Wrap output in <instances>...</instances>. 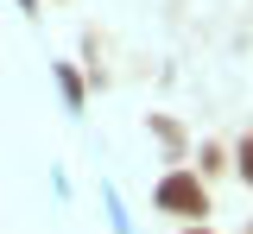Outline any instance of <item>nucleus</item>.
Instances as JSON below:
<instances>
[{
    "label": "nucleus",
    "instance_id": "nucleus-1",
    "mask_svg": "<svg viewBox=\"0 0 253 234\" xmlns=\"http://www.w3.org/2000/svg\"><path fill=\"white\" fill-rule=\"evenodd\" d=\"M152 209L158 215H177V222H203V215H209V184L190 165H171L158 177V190H152Z\"/></svg>",
    "mask_w": 253,
    "mask_h": 234
},
{
    "label": "nucleus",
    "instance_id": "nucleus-2",
    "mask_svg": "<svg viewBox=\"0 0 253 234\" xmlns=\"http://www.w3.org/2000/svg\"><path fill=\"white\" fill-rule=\"evenodd\" d=\"M196 177H203V184H209V177H221V171H228V146H215V139H209V146H203V152H196Z\"/></svg>",
    "mask_w": 253,
    "mask_h": 234
},
{
    "label": "nucleus",
    "instance_id": "nucleus-3",
    "mask_svg": "<svg viewBox=\"0 0 253 234\" xmlns=\"http://www.w3.org/2000/svg\"><path fill=\"white\" fill-rule=\"evenodd\" d=\"M152 133H158V146H165V152H184V127H177L171 114H152Z\"/></svg>",
    "mask_w": 253,
    "mask_h": 234
},
{
    "label": "nucleus",
    "instance_id": "nucleus-4",
    "mask_svg": "<svg viewBox=\"0 0 253 234\" xmlns=\"http://www.w3.org/2000/svg\"><path fill=\"white\" fill-rule=\"evenodd\" d=\"M57 82H63V101H70V108H83V76H76L70 64H57Z\"/></svg>",
    "mask_w": 253,
    "mask_h": 234
},
{
    "label": "nucleus",
    "instance_id": "nucleus-5",
    "mask_svg": "<svg viewBox=\"0 0 253 234\" xmlns=\"http://www.w3.org/2000/svg\"><path fill=\"white\" fill-rule=\"evenodd\" d=\"M184 234H215V228H209V222H184Z\"/></svg>",
    "mask_w": 253,
    "mask_h": 234
},
{
    "label": "nucleus",
    "instance_id": "nucleus-6",
    "mask_svg": "<svg viewBox=\"0 0 253 234\" xmlns=\"http://www.w3.org/2000/svg\"><path fill=\"white\" fill-rule=\"evenodd\" d=\"M19 6H26V13H38V0H19Z\"/></svg>",
    "mask_w": 253,
    "mask_h": 234
}]
</instances>
